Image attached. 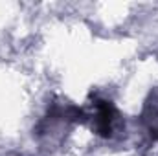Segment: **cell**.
Here are the masks:
<instances>
[{"mask_svg": "<svg viewBox=\"0 0 158 156\" xmlns=\"http://www.w3.org/2000/svg\"><path fill=\"white\" fill-rule=\"evenodd\" d=\"M112 119H114V109L107 101L98 103V112H96V132L103 138H109L112 134Z\"/></svg>", "mask_w": 158, "mask_h": 156, "instance_id": "1", "label": "cell"}, {"mask_svg": "<svg viewBox=\"0 0 158 156\" xmlns=\"http://www.w3.org/2000/svg\"><path fill=\"white\" fill-rule=\"evenodd\" d=\"M155 136H156V138H158V130H156V132H155Z\"/></svg>", "mask_w": 158, "mask_h": 156, "instance_id": "2", "label": "cell"}]
</instances>
